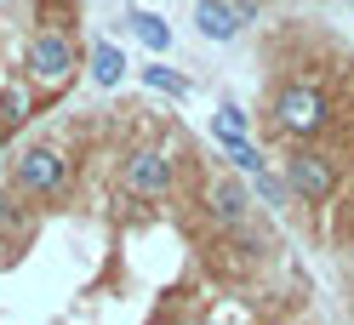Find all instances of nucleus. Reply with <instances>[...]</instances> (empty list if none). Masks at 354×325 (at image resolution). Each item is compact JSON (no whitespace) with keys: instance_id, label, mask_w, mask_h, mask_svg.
Returning a JSON list of instances; mask_svg holds the SVG:
<instances>
[{"instance_id":"9b49d317","label":"nucleus","mask_w":354,"mask_h":325,"mask_svg":"<svg viewBox=\"0 0 354 325\" xmlns=\"http://www.w3.org/2000/svg\"><path fill=\"white\" fill-rule=\"evenodd\" d=\"M29 115V92L24 86H6V92H0V126H17Z\"/></svg>"},{"instance_id":"7ed1b4c3","label":"nucleus","mask_w":354,"mask_h":325,"mask_svg":"<svg viewBox=\"0 0 354 325\" xmlns=\"http://www.w3.org/2000/svg\"><path fill=\"white\" fill-rule=\"evenodd\" d=\"M63 155L57 148H24V155L12 160V183L24 188V194H52L57 183H63Z\"/></svg>"},{"instance_id":"9d476101","label":"nucleus","mask_w":354,"mask_h":325,"mask_svg":"<svg viewBox=\"0 0 354 325\" xmlns=\"http://www.w3.org/2000/svg\"><path fill=\"white\" fill-rule=\"evenodd\" d=\"M217 143H246V108H240V103H223V108H217Z\"/></svg>"},{"instance_id":"1a4fd4ad","label":"nucleus","mask_w":354,"mask_h":325,"mask_svg":"<svg viewBox=\"0 0 354 325\" xmlns=\"http://www.w3.org/2000/svg\"><path fill=\"white\" fill-rule=\"evenodd\" d=\"M131 35H138L149 52H171V29H166L154 12H131Z\"/></svg>"},{"instance_id":"4468645a","label":"nucleus","mask_w":354,"mask_h":325,"mask_svg":"<svg viewBox=\"0 0 354 325\" xmlns=\"http://www.w3.org/2000/svg\"><path fill=\"white\" fill-rule=\"evenodd\" d=\"M6 217H12V206H6V194H0V223H6Z\"/></svg>"},{"instance_id":"ddd939ff","label":"nucleus","mask_w":354,"mask_h":325,"mask_svg":"<svg viewBox=\"0 0 354 325\" xmlns=\"http://www.w3.org/2000/svg\"><path fill=\"white\" fill-rule=\"evenodd\" d=\"M229 160L240 171H252V177H263V155H257V143H229Z\"/></svg>"},{"instance_id":"f8f14e48","label":"nucleus","mask_w":354,"mask_h":325,"mask_svg":"<svg viewBox=\"0 0 354 325\" xmlns=\"http://www.w3.org/2000/svg\"><path fill=\"white\" fill-rule=\"evenodd\" d=\"M143 80L154 86V92H166V97H189V80L171 75V69H143Z\"/></svg>"},{"instance_id":"f257e3e1","label":"nucleus","mask_w":354,"mask_h":325,"mask_svg":"<svg viewBox=\"0 0 354 325\" xmlns=\"http://www.w3.org/2000/svg\"><path fill=\"white\" fill-rule=\"evenodd\" d=\"M274 126H280L286 137H315L320 126H326V97H320V86H308V80L280 86V97H274Z\"/></svg>"},{"instance_id":"20e7f679","label":"nucleus","mask_w":354,"mask_h":325,"mask_svg":"<svg viewBox=\"0 0 354 325\" xmlns=\"http://www.w3.org/2000/svg\"><path fill=\"white\" fill-rule=\"evenodd\" d=\"M69 69H75V46H69V40H63V35H35L29 40V75L40 80V86H63V80H69Z\"/></svg>"},{"instance_id":"0eeeda50","label":"nucleus","mask_w":354,"mask_h":325,"mask_svg":"<svg viewBox=\"0 0 354 325\" xmlns=\"http://www.w3.org/2000/svg\"><path fill=\"white\" fill-rule=\"evenodd\" d=\"M194 23H201L206 40H234L240 23H246V12H229L223 0H201V6H194Z\"/></svg>"},{"instance_id":"39448f33","label":"nucleus","mask_w":354,"mask_h":325,"mask_svg":"<svg viewBox=\"0 0 354 325\" xmlns=\"http://www.w3.org/2000/svg\"><path fill=\"white\" fill-rule=\"evenodd\" d=\"M120 183L131 194H166L171 188V155H166V148H138V155L126 160Z\"/></svg>"},{"instance_id":"423d86ee","label":"nucleus","mask_w":354,"mask_h":325,"mask_svg":"<svg viewBox=\"0 0 354 325\" xmlns=\"http://www.w3.org/2000/svg\"><path fill=\"white\" fill-rule=\"evenodd\" d=\"M206 206H212V217H217L223 228H240V223L252 217V194H246L240 177H217L212 194H206Z\"/></svg>"},{"instance_id":"6e6552de","label":"nucleus","mask_w":354,"mask_h":325,"mask_svg":"<svg viewBox=\"0 0 354 325\" xmlns=\"http://www.w3.org/2000/svg\"><path fill=\"white\" fill-rule=\"evenodd\" d=\"M120 75H126V57L109 46V40H97L92 46V80L97 86H120Z\"/></svg>"},{"instance_id":"f03ea898","label":"nucleus","mask_w":354,"mask_h":325,"mask_svg":"<svg viewBox=\"0 0 354 325\" xmlns=\"http://www.w3.org/2000/svg\"><path fill=\"white\" fill-rule=\"evenodd\" d=\"M286 188L303 194V206H320L337 194V171H331L326 155H315V148H297L292 160H286Z\"/></svg>"}]
</instances>
